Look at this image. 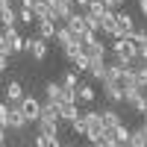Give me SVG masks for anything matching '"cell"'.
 <instances>
[{"mask_svg":"<svg viewBox=\"0 0 147 147\" xmlns=\"http://www.w3.org/2000/svg\"><path fill=\"white\" fill-rule=\"evenodd\" d=\"M82 118H85V124H88V136H85L88 141H97L100 136H106V132H109L106 124H103V115L97 112V109H85Z\"/></svg>","mask_w":147,"mask_h":147,"instance_id":"6da1fadb","label":"cell"},{"mask_svg":"<svg viewBox=\"0 0 147 147\" xmlns=\"http://www.w3.org/2000/svg\"><path fill=\"white\" fill-rule=\"evenodd\" d=\"M27 53L35 62H44L47 53H50V44H47V38H41V35H32V38H27Z\"/></svg>","mask_w":147,"mask_h":147,"instance_id":"7a4b0ae2","label":"cell"},{"mask_svg":"<svg viewBox=\"0 0 147 147\" xmlns=\"http://www.w3.org/2000/svg\"><path fill=\"white\" fill-rule=\"evenodd\" d=\"M50 12H53V21L65 24L74 12H77V3H71V0H50Z\"/></svg>","mask_w":147,"mask_h":147,"instance_id":"3957f363","label":"cell"},{"mask_svg":"<svg viewBox=\"0 0 147 147\" xmlns=\"http://www.w3.org/2000/svg\"><path fill=\"white\" fill-rule=\"evenodd\" d=\"M21 112L27 115L30 124H38V118H41V100H38V97H32V94H27V97L21 100Z\"/></svg>","mask_w":147,"mask_h":147,"instance_id":"277c9868","label":"cell"},{"mask_svg":"<svg viewBox=\"0 0 147 147\" xmlns=\"http://www.w3.org/2000/svg\"><path fill=\"white\" fill-rule=\"evenodd\" d=\"M3 97H6V103H9V106H21V100H24L27 94H24V85H21L18 80H12V82H6Z\"/></svg>","mask_w":147,"mask_h":147,"instance_id":"5b68a950","label":"cell"},{"mask_svg":"<svg viewBox=\"0 0 147 147\" xmlns=\"http://www.w3.org/2000/svg\"><path fill=\"white\" fill-rule=\"evenodd\" d=\"M56 30H59V21H53V18H38L35 21V32L41 35V38H56Z\"/></svg>","mask_w":147,"mask_h":147,"instance_id":"8992f818","label":"cell"},{"mask_svg":"<svg viewBox=\"0 0 147 147\" xmlns=\"http://www.w3.org/2000/svg\"><path fill=\"white\" fill-rule=\"evenodd\" d=\"M103 97H106V103H124V85L121 82H103Z\"/></svg>","mask_w":147,"mask_h":147,"instance_id":"52a82bcc","label":"cell"},{"mask_svg":"<svg viewBox=\"0 0 147 147\" xmlns=\"http://www.w3.org/2000/svg\"><path fill=\"white\" fill-rule=\"evenodd\" d=\"M65 27H68L74 35H77V38H80L82 32H88V24H85V15H82V12H74V15L65 21Z\"/></svg>","mask_w":147,"mask_h":147,"instance_id":"ba28073f","label":"cell"},{"mask_svg":"<svg viewBox=\"0 0 147 147\" xmlns=\"http://www.w3.org/2000/svg\"><path fill=\"white\" fill-rule=\"evenodd\" d=\"M82 112H80V103H62L59 106V118H62V124H71V121H77Z\"/></svg>","mask_w":147,"mask_h":147,"instance_id":"9c48e42d","label":"cell"},{"mask_svg":"<svg viewBox=\"0 0 147 147\" xmlns=\"http://www.w3.org/2000/svg\"><path fill=\"white\" fill-rule=\"evenodd\" d=\"M59 106H62V103L41 100V118H44V121H59V124H62V118H59ZM41 118H38V121H41Z\"/></svg>","mask_w":147,"mask_h":147,"instance_id":"30bf717a","label":"cell"},{"mask_svg":"<svg viewBox=\"0 0 147 147\" xmlns=\"http://www.w3.org/2000/svg\"><path fill=\"white\" fill-rule=\"evenodd\" d=\"M94 97H97V91H94V85L91 82H80V88H77V103H94Z\"/></svg>","mask_w":147,"mask_h":147,"instance_id":"8fae6325","label":"cell"},{"mask_svg":"<svg viewBox=\"0 0 147 147\" xmlns=\"http://www.w3.org/2000/svg\"><path fill=\"white\" fill-rule=\"evenodd\" d=\"M30 121H27V115L21 112V106H12V112H9V129H24Z\"/></svg>","mask_w":147,"mask_h":147,"instance_id":"7c38bea8","label":"cell"},{"mask_svg":"<svg viewBox=\"0 0 147 147\" xmlns=\"http://www.w3.org/2000/svg\"><path fill=\"white\" fill-rule=\"evenodd\" d=\"M106 59H91V68H88V77L91 80H97V82H103L106 80Z\"/></svg>","mask_w":147,"mask_h":147,"instance_id":"4fadbf2b","label":"cell"},{"mask_svg":"<svg viewBox=\"0 0 147 147\" xmlns=\"http://www.w3.org/2000/svg\"><path fill=\"white\" fill-rule=\"evenodd\" d=\"M0 24L3 27H18V9L15 6H0Z\"/></svg>","mask_w":147,"mask_h":147,"instance_id":"5bb4252c","label":"cell"},{"mask_svg":"<svg viewBox=\"0 0 147 147\" xmlns=\"http://www.w3.org/2000/svg\"><path fill=\"white\" fill-rule=\"evenodd\" d=\"M56 41H59V47L65 50V47H71L74 41H77V35H74V32L65 27V24H59V30H56Z\"/></svg>","mask_w":147,"mask_h":147,"instance_id":"9a60e30c","label":"cell"},{"mask_svg":"<svg viewBox=\"0 0 147 147\" xmlns=\"http://www.w3.org/2000/svg\"><path fill=\"white\" fill-rule=\"evenodd\" d=\"M109 136H112L115 141H121V144H129V136H132V129H129L127 124H118V127H112V129H109Z\"/></svg>","mask_w":147,"mask_h":147,"instance_id":"2e32d148","label":"cell"},{"mask_svg":"<svg viewBox=\"0 0 147 147\" xmlns=\"http://www.w3.org/2000/svg\"><path fill=\"white\" fill-rule=\"evenodd\" d=\"M71 68H74V71H80V74H88V68H91V56L85 53V47H82V53L71 62Z\"/></svg>","mask_w":147,"mask_h":147,"instance_id":"e0dca14e","label":"cell"},{"mask_svg":"<svg viewBox=\"0 0 147 147\" xmlns=\"http://www.w3.org/2000/svg\"><path fill=\"white\" fill-rule=\"evenodd\" d=\"M85 53H88L91 59H106V53H109V47L100 41V38H97L94 44H88V47H85Z\"/></svg>","mask_w":147,"mask_h":147,"instance_id":"ac0fdd59","label":"cell"},{"mask_svg":"<svg viewBox=\"0 0 147 147\" xmlns=\"http://www.w3.org/2000/svg\"><path fill=\"white\" fill-rule=\"evenodd\" d=\"M100 115H103L106 129H112V127H118V124H124V121H121V115L115 112V109H100Z\"/></svg>","mask_w":147,"mask_h":147,"instance_id":"d6986e66","label":"cell"},{"mask_svg":"<svg viewBox=\"0 0 147 147\" xmlns=\"http://www.w3.org/2000/svg\"><path fill=\"white\" fill-rule=\"evenodd\" d=\"M35 127H38V132H44V136H59V127H62V124H59V121H44L41 118Z\"/></svg>","mask_w":147,"mask_h":147,"instance_id":"ffe728a7","label":"cell"},{"mask_svg":"<svg viewBox=\"0 0 147 147\" xmlns=\"http://www.w3.org/2000/svg\"><path fill=\"white\" fill-rule=\"evenodd\" d=\"M71 129L77 132V136H88V124H85V118L80 115L77 121H71Z\"/></svg>","mask_w":147,"mask_h":147,"instance_id":"44dd1931","label":"cell"},{"mask_svg":"<svg viewBox=\"0 0 147 147\" xmlns=\"http://www.w3.org/2000/svg\"><path fill=\"white\" fill-rule=\"evenodd\" d=\"M0 53H3V56H15V50H12V38L6 32H0Z\"/></svg>","mask_w":147,"mask_h":147,"instance_id":"7402d4cb","label":"cell"},{"mask_svg":"<svg viewBox=\"0 0 147 147\" xmlns=\"http://www.w3.org/2000/svg\"><path fill=\"white\" fill-rule=\"evenodd\" d=\"M18 21H21V24H32V27H35V12H32V9H21V6H18Z\"/></svg>","mask_w":147,"mask_h":147,"instance_id":"603a6c76","label":"cell"},{"mask_svg":"<svg viewBox=\"0 0 147 147\" xmlns=\"http://www.w3.org/2000/svg\"><path fill=\"white\" fill-rule=\"evenodd\" d=\"M12 50H15V56L24 53L27 50V38H24V35H12Z\"/></svg>","mask_w":147,"mask_h":147,"instance_id":"cb8c5ba5","label":"cell"},{"mask_svg":"<svg viewBox=\"0 0 147 147\" xmlns=\"http://www.w3.org/2000/svg\"><path fill=\"white\" fill-rule=\"evenodd\" d=\"M9 112H12V106L9 103H0V124H3L9 129Z\"/></svg>","mask_w":147,"mask_h":147,"instance_id":"d4e9b609","label":"cell"},{"mask_svg":"<svg viewBox=\"0 0 147 147\" xmlns=\"http://www.w3.org/2000/svg\"><path fill=\"white\" fill-rule=\"evenodd\" d=\"M132 41H136V44H144V41H147V30H144V27H136V32H132Z\"/></svg>","mask_w":147,"mask_h":147,"instance_id":"484cf974","label":"cell"},{"mask_svg":"<svg viewBox=\"0 0 147 147\" xmlns=\"http://www.w3.org/2000/svg\"><path fill=\"white\" fill-rule=\"evenodd\" d=\"M91 147H112V136H109V132H106V136H100L97 141H91Z\"/></svg>","mask_w":147,"mask_h":147,"instance_id":"4316f807","label":"cell"},{"mask_svg":"<svg viewBox=\"0 0 147 147\" xmlns=\"http://www.w3.org/2000/svg\"><path fill=\"white\" fill-rule=\"evenodd\" d=\"M9 59H12V56H3V53H0V74L9 71Z\"/></svg>","mask_w":147,"mask_h":147,"instance_id":"83f0119b","label":"cell"},{"mask_svg":"<svg viewBox=\"0 0 147 147\" xmlns=\"http://www.w3.org/2000/svg\"><path fill=\"white\" fill-rule=\"evenodd\" d=\"M138 59H141V62H147V41L138 44Z\"/></svg>","mask_w":147,"mask_h":147,"instance_id":"f1b7e54d","label":"cell"},{"mask_svg":"<svg viewBox=\"0 0 147 147\" xmlns=\"http://www.w3.org/2000/svg\"><path fill=\"white\" fill-rule=\"evenodd\" d=\"M136 129H138V136H141V138H144V144H147V124H138Z\"/></svg>","mask_w":147,"mask_h":147,"instance_id":"f546056e","label":"cell"},{"mask_svg":"<svg viewBox=\"0 0 147 147\" xmlns=\"http://www.w3.org/2000/svg\"><path fill=\"white\" fill-rule=\"evenodd\" d=\"M18 3H21V9H32V6H35V0H18Z\"/></svg>","mask_w":147,"mask_h":147,"instance_id":"4dcf8cb0","label":"cell"},{"mask_svg":"<svg viewBox=\"0 0 147 147\" xmlns=\"http://www.w3.org/2000/svg\"><path fill=\"white\" fill-rule=\"evenodd\" d=\"M138 12H141V15L147 18V0H138Z\"/></svg>","mask_w":147,"mask_h":147,"instance_id":"1f68e13d","label":"cell"},{"mask_svg":"<svg viewBox=\"0 0 147 147\" xmlns=\"http://www.w3.org/2000/svg\"><path fill=\"white\" fill-rule=\"evenodd\" d=\"M0 144H6V127L0 124Z\"/></svg>","mask_w":147,"mask_h":147,"instance_id":"d6a6232c","label":"cell"},{"mask_svg":"<svg viewBox=\"0 0 147 147\" xmlns=\"http://www.w3.org/2000/svg\"><path fill=\"white\" fill-rule=\"evenodd\" d=\"M74 3H77L80 9H85V6H88V3H91V0H74Z\"/></svg>","mask_w":147,"mask_h":147,"instance_id":"836d02e7","label":"cell"},{"mask_svg":"<svg viewBox=\"0 0 147 147\" xmlns=\"http://www.w3.org/2000/svg\"><path fill=\"white\" fill-rule=\"evenodd\" d=\"M112 147H127V144H121V141H115V138H112Z\"/></svg>","mask_w":147,"mask_h":147,"instance_id":"e575fe53","label":"cell"},{"mask_svg":"<svg viewBox=\"0 0 147 147\" xmlns=\"http://www.w3.org/2000/svg\"><path fill=\"white\" fill-rule=\"evenodd\" d=\"M121 3H124V0H115V6H121Z\"/></svg>","mask_w":147,"mask_h":147,"instance_id":"d590c367","label":"cell"},{"mask_svg":"<svg viewBox=\"0 0 147 147\" xmlns=\"http://www.w3.org/2000/svg\"><path fill=\"white\" fill-rule=\"evenodd\" d=\"M144 124H147V115H144Z\"/></svg>","mask_w":147,"mask_h":147,"instance_id":"8d00e7d4","label":"cell"},{"mask_svg":"<svg viewBox=\"0 0 147 147\" xmlns=\"http://www.w3.org/2000/svg\"><path fill=\"white\" fill-rule=\"evenodd\" d=\"M0 147H6V144H0Z\"/></svg>","mask_w":147,"mask_h":147,"instance_id":"74e56055","label":"cell"},{"mask_svg":"<svg viewBox=\"0 0 147 147\" xmlns=\"http://www.w3.org/2000/svg\"><path fill=\"white\" fill-rule=\"evenodd\" d=\"M71 3H74V0H71Z\"/></svg>","mask_w":147,"mask_h":147,"instance_id":"f35d334b","label":"cell"}]
</instances>
